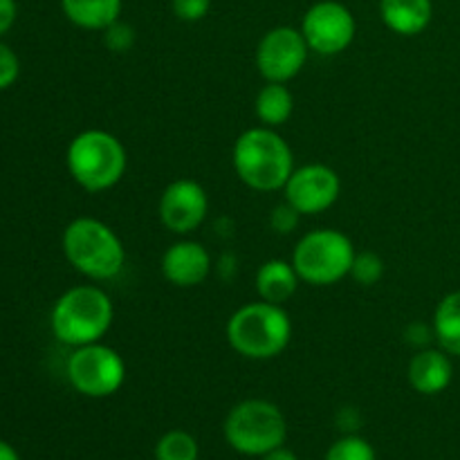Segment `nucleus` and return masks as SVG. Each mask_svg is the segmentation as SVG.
Wrapping results in <instances>:
<instances>
[{"label": "nucleus", "mask_w": 460, "mask_h": 460, "mask_svg": "<svg viewBox=\"0 0 460 460\" xmlns=\"http://www.w3.org/2000/svg\"><path fill=\"white\" fill-rule=\"evenodd\" d=\"M236 175L254 191H279L295 171V157L286 139L268 126L238 135L232 151Z\"/></svg>", "instance_id": "1"}, {"label": "nucleus", "mask_w": 460, "mask_h": 460, "mask_svg": "<svg viewBox=\"0 0 460 460\" xmlns=\"http://www.w3.org/2000/svg\"><path fill=\"white\" fill-rule=\"evenodd\" d=\"M112 317V301L102 288L76 286L58 296L49 314V326L61 344L79 349L102 341L111 331Z\"/></svg>", "instance_id": "2"}, {"label": "nucleus", "mask_w": 460, "mask_h": 460, "mask_svg": "<svg viewBox=\"0 0 460 460\" xmlns=\"http://www.w3.org/2000/svg\"><path fill=\"white\" fill-rule=\"evenodd\" d=\"M292 337L290 314L283 305L256 301L238 308L227 322V341L247 359H272L288 349Z\"/></svg>", "instance_id": "3"}, {"label": "nucleus", "mask_w": 460, "mask_h": 460, "mask_svg": "<svg viewBox=\"0 0 460 460\" xmlns=\"http://www.w3.org/2000/svg\"><path fill=\"white\" fill-rule=\"evenodd\" d=\"M67 263L94 281L115 279L124 270L126 252L119 236L97 218H76L63 232Z\"/></svg>", "instance_id": "4"}, {"label": "nucleus", "mask_w": 460, "mask_h": 460, "mask_svg": "<svg viewBox=\"0 0 460 460\" xmlns=\"http://www.w3.org/2000/svg\"><path fill=\"white\" fill-rule=\"evenodd\" d=\"M67 171L85 191L99 193L115 187L126 173V148L106 130L90 128L76 135L67 146Z\"/></svg>", "instance_id": "5"}, {"label": "nucleus", "mask_w": 460, "mask_h": 460, "mask_svg": "<svg viewBox=\"0 0 460 460\" xmlns=\"http://www.w3.org/2000/svg\"><path fill=\"white\" fill-rule=\"evenodd\" d=\"M358 250L346 234L337 229H314L295 247L292 265L304 283L332 286L349 277Z\"/></svg>", "instance_id": "6"}, {"label": "nucleus", "mask_w": 460, "mask_h": 460, "mask_svg": "<svg viewBox=\"0 0 460 460\" xmlns=\"http://www.w3.org/2000/svg\"><path fill=\"white\" fill-rule=\"evenodd\" d=\"M286 436V418L281 409L268 400H245L236 404L225 420L227 443L247 456H265L283 447Z\"/></svg>", "instance_id": "7"}, {"label": "nucleus", "mask_w": 460, "mask_h": 460, "mask_svg": "<svg viewBox=\"0 0 460 460\" xmlns=\"http://www.w3.org/2000/svg\"><path fill=\"white\" fill-rule=\"evenodd\" d=\"M67 380L88 398H108L117 394L126 380V364L121 355L102 341L79 346L67 359Z\"/></svg>", "instance_id": "8"}, {"label": "nucleus", "mask_w": 460, "mask_h": 460, "mask_svg": "<svg viewBox=\"0 0 460 460\" xmlns=\"http://www.w3.org/2000/svg\"><path fill=\"white\" fill-rule=\"evenodd\" d=\"M358 22L353 12L337 0H322L305 12L301 21V34L313 52L335 57L344 52L355 39Z\"/></svg>", "instance_id": "9"}, {"label": "nucleus", "mask_w": 460, "mask_h": 460, "mask_svg": "<svg viewBox=\"0 0 460 460\" xmlns=\"http://www.w3.org/2000/svg\"><path fill=\"white\" fill-rule=\"evenodd\" d=\"M308 43H305L301 30L295 27H274L256 48V67L265 81L274 84H288L304 70L308 61Z\"/></svg>", "instance_id": "10"}, {"label": "nucleus", "mask_w": 460, "mask_h": 460, "mask_svg": "<svg viewBox=\"0 0 460 460\" xmlns=\"http://www.w3.org/2000/svg\"><path fill=\"white\" fill-rule=\"evenodd\" d=\"M286 202L301 216H314L331 209L341 191V180L335 169L326 164H305L292 171L283 187Z\"/></svg>", "instance_id": "11"}, {"label": "nucleus", "mask_w": 460, "mask_h": 460, "mask_svg": "<svg viewBox=\"0 0 460 460\" xmlns=\"http://www.w3.org/2000/svg\"><path fill=\"white\" fill-rule=\"evenodd\" d=\"M209 200L196 180H175L160 198V220L169 232L191 234L205 220Z\"/></svg>", "instance_id": "12"}, {"label": "nucleus", "mask_w": 460, "mask_h": 460, "mask_svg": "<svg viewBox=\"0 0 460 460\" xmlns=\"http://www.w3.org/2000/svg\"><path fill=\"white\" fill-rule=\"evenodd\" d=\"M162 274L175 288H196L211 272V256L196 241H178L162 256Z\"/></svg>", "instance_id": "13"}, {"label": "nucleus", "mask_w": 460, "mask_h": 460, "mask_svg": "<svg viewBox=\"0 0 460 460\" xmlns=\"http://www.w3.org/2000/svg\"><path fill=\"white\" fill-rule=\"evenodd\" d=\"M454 367L443 349H422L409 362V385L422 395H438L452 385Z\"/></svg>", "instance_id": "14"}, {"label": "nucleus", "mask_w": 460, "mask_h": 460, "mask_svg": "<svg viewBox=\"0 0 460 460\" xmlns=\"http://www.w3.org/2000/svg\"><path fill=\"white\" fill-rule=\"evenodd\" d=\"M380 16L395 34L416 36L429 27L434 4L431 0H380Z\"/></svg>", "instance_id": "15"}, {"label": "nucleus", "mask_w": 460, "mask_h": 460, "mask_svg": "<svg viewBox=\"0 0 460 460\" xmlns=\"http://www.w3.org/2000/svg\"><path fill=\"white\" fill-rule=\"evenodd\" d=\"M299 281L301 279L295 265L281 259H272L265 261L256 272V292H259L261 301L283 305L295 296Z\"/></svg>", "instance_id": "16"}, {"label": "nucleus", "mask_w": 460, "mask_h": 460, "mask_svg": "<svg viewBox=\"0 0 460 460\" xmlns=\"http://www.w3.org/2000/svg\"><path fill=\"white\" fill-rule=\"evenodd\" d=\"M124 0H61V9L72 25L103 31L119 21Z\"/></svg>", "instance_id": "17"}, {"label": "nucleus", "mask_w": 460, "mask_h": 460, "mask_svg": "<svg viewBox=\"0 0 460 460\" xmlns=\"http://www.w3.org/2000/svg\"><path fill=\"white\" fill-rule=\"evenodd\" d=\"M254 111L261 124L268 126V128H277V126H283L290 119L292 111H295V97H292L286 84L268 81L261 88V93L256 94Z\"/></svg>", "instance_id": "18"}, {"label": "nucleus", "mask_w": 460, "mask_h": 460, "mask_svg": "<svg viewBox=\"0 0 460 460\" xmlns=\"http://www.w3.org/2000/svg\"><path fill=\"white\" fill-rule=\"evenodd\" d=\"M434 335L445 353L460 358V290L445 296L436 308Z\"/></svg>", "instance_id": "19"}, {"label": "nucleus", "mask_w": 460, "mask_h": 460, "mask_svg": "<svg viewBox=\"0 0 460 460\" xmlns=\"http://www.w3.org/2000/svg\"><path fill=\"white\" fill-rule=\"evenodd\" d=\"M157 460H198V443L189 431L173 429L160 438L155 447Z\"/></svg>", "instance_id": "20"}, {"label": "nucleus", "mask_w": 460, "mask_h": 460, "mask_svg": "<svg viewBox=\"0 0 460 460\" xmlns=\"http://www.w3.org/2000/svg\"><path fill=\"white\" fill-rule=\"evenodd\" d=\"M326 460H376V449L359 436H346L328 449Z\"/></svg>", "instance_id": "21"}, {"label": "nucleus", "mask_w": 460, "mask_h": 460, "mask_svg": "<svg viewBox=\"0 0 460 460\" xmlns=\"http://www.w3.org/2000/svg\"><path fill=\"white\" fill-rule=\"evenodd\" d=\"M385 274V263L377 254L373 252H358L353 261V268H350V277L355 279L362 286H376L377 281Z\"/></svg>", "instance_id": "22"}, {"label": "nucleus", "mask_w": 460, "mask_h": 460, "mask_svg": "<svg viewBox=\"0 0 460 460\" xmlns=\"http://www.w3.org/2000/svg\"><path fill=\"white\" fill-rule=\"evenodd\" d=\"M103 43H106L108 49H112V52H128L135 43V30L128 22H112L111 27L103 30Z\"/></svg>", "instance_id": "23"}, {"label": "nucleus", "mask_w": 460, "mask_h": 460, "mask_svg": "<svg viewBox=\"0 0 460 460\" xmlns=\"http://www.w3.org/2000/svg\"><path fill=\"white\" fill-rule=\"evenodd\" d=\"M18 75H21V61L16 52L0 40V90H7L9 85L16 84Z\"/></svg>", "instance_id": "24"}, {"label": "nucleus", "mask_w": 460, "mask_h": 460, "mask_svg": "<svg viewBox=\"0 0 460 460\" xmlns=\"http://www.w3.org/2000/svg\"><path fill=\"white\" fill-rule=\"evenodd\" d=\"M171 9L180 21L196 22L209 13L211 0H171Z\"/></svg>", "instance_id": "25"}, {"label": "nucleus", "mask_w": 460, "mask_h": 460, "mask_svg": "<svg viewBox=\"0 0 460 460\" xmlns=\"http://www.w3.org/2000/svg\"><path fill=\"white\" fill-rule=\"evenodd\" d=\"M299 218H301L299 211H296L292 205H288V202H283V205H279L277 209L272 211V216H270V225H272L274 232L290 234L292 229H296V225H299Z\"/></svg>", "instance_id": "26"}, {"label": "nucleus", "mask_w": 460, "mask_h": 460, "mask_svg": "<svg viewBox=\"0 0 460 460\" xmlns=\"http://www.w3.org/2000/svg\"><path fill=\"white\" fill-rule=\"evenodd\" d=\"M16 0H0V36L12 30V25L16 22Z\"/></svg>", "instance_id": "27"}, {"label": "nucleus", "mask_w": 460, "mask_h": 460, "mask_svg": "<svg viewBox=\"0 0 460 460\" xmlns=\"http://www.w3.org/2000/svg\"><path fill=\"white\" fill-rule=\"evenodd\" d=\"M261 460H299L295 456V454L290 452V449H283V447H279V449H274V452H270V454H265L263 458Z\"/></svg>", "instance_id": "28"}, {"label": "nucleus", "mask_w": 460, "mask_h": 460, "mask_svg": "<svg viewBox=\"0 0 460 460\" xmlns=\"http://www.w3.org/2000/svg\"><path fill=\"white\" fill-rule=\"evenodd\" d=\"M0 460H21V456H18V452L12 445L0 440Z\"/></svg>", "instance_id": "29"}]
</instances>
